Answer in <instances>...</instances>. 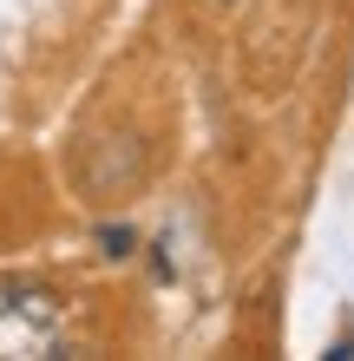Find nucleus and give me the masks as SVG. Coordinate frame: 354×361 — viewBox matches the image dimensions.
Here are the masks:
<instances>
[{
	"label": "nucleus",
	"instance_id": "f03ea898",
	"mask_svg": "<svg viewBox=\"0 0 354 361\" xmlns=\"http://www.w3.org/2000/svg\"><path fill=\"white\" fill-rule=\"evenodd\" d=\"M106 250H112V257H125V250H132V230H118V224H106Z\"/></svg>",
	"mask_w": 354,
	"mask_h": 361
},
{
	"label": "nucleus",
	"instance_id": "f257e3e1",
	"mask_svg": "<svg viewBox=\"0 0 354 361\" xmlns=\"http://www.w3.org/2000/svg\"><path fill=\"white\" fill-rule=\"evenodd\" d=\"M66 315L59 295L39 283H0V355H59Z\"/></svg>",
	"mask_w": 354,
	"mask_h": 361
},
{
	"label": "nucleus",
	"instance_id": "7ed1b4c3",
	"mask_svg": "<svg viewBox=\"0 0 354 361\" xmlns=\"http://www.w3.org/2000/svg\"><path fill=\"white\" fill-rule=\"evenodd\" d=\"M217 7H230V0H217Z\"/></svg>",
	"mask_w": 354,
	"mask_h": 361
}]
</instances>
